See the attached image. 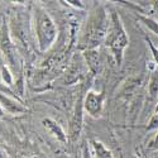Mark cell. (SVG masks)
I'll return each instance as SVG.
<instances>
[{
  "mask_svg": "<svg viewBox=\"0 0 158 158\" xmlns=\"http://www.w3.org/2000/svg\"><path fill=\"white\" fill-rule=\"evenodd\" d=\"M109 29V17L102 8H99L94 11L86 23L85 31L82 33L80 46L87 49H95L102 41H105Z\"/></svg>",
  "mask_w": 158,
  "mask_h": 158,
  "instance_id": "obj_1",
  "label": "cell"
},
{
  "mask_svg": "<svg viewBox=\"0 0 158 158\" xmlns=\"http://www.w3.org/2000/svg\"><path fill=\"white\" fill-rule=\"evenodd\" d=\"M148 94L152 99H158V71L153 72L148 82Z\"/></svg>",
  "mask_w": 158,
  "mask_h": 158,
  "instance_id": "obj_10",
  "label": "cell"
},
{
  "mask_svg": "<svg viewBox=\"0 0 158 158\" xmlns=\"http://www.w3.org/2000/svg\"><path fill=\"white\" fill-rule=\"evenodd\" d=\"M4 115H5V111H4V109L2 108V105H0V119H2Z\"/></svg>",
  "mask_w": 158,
  "mask_h": 158,
  "instance_id": "obj_18",
  "label": "cell"
},
{
  "mask_svg": "<svg viewBox=\"0 0 158 158\" xmlns=\"http://www.w3.org/2000/svg\"><path fill=\"white\" fill-rule=\"evenodd\" d=\"M82 110H84V100H82V95H80L77 99L73 115L71 119V124H70V138L73 142L78 139L82 129Z\"/></svg>",
  "mask_w": 158,
  "mask_h": 158,
  "instance_id": "obj_6",
  "label": "cell"
},
{
  "mask_svg": "<svg viewBox=\"0 0 158 158\" xmlns=\"http://www.w3.org/2000/svg\"><path fill=\"white\" fill-rule=\"evenodd\" d=\"M153 148L154 149H158V134L156 135V138H154V142H153Z\"/></svg>",
  "mask_w": 158,
  "mask_h": 158,
  "instance_id": "obj_17",
  "label": "cell"
},
{
  "mask_svg": "<svg viewBox=\"0 0 158 158\" xmlns=\"http://www.w3.org/2000/svg\"><path fill=\"white\" fill-rule=\"evenodd\" d=\"M0 49H2L5 60L8 61L9 66L13 67V70L19 69V55H18V48L13 41L10 35V31L8 28V24L4 22L0 28Z\"/></svg>",
  "mask_w": 158,
  "mask_h": 158,
  "instance_id": "obj_4",
  "label": "cell"
},
{
  "mask_svg": "<svg viewBox=\"0 0 158 158\" xmlns=\"http://www.w3.org/2000/svg\"><path fill=\"white\" fill-rule=\"evenodd\" d=\"M91 147H93V153L95 158H114L111 151L104 146V143H101L98 139L91 140Z\"/></svg>",
  "mask_w": 158,
  "mask_h": 158,
  "instance_id": "obj_9",
  "label": "cell"
},
{
  "mask_svg": "<svg viewBox=\"0 0 158 158\" xmlns=\"http://www.w3.org/2000/svg\"><path fill=\"white\" fill-rule=\"evenodd\" d=\"M153 9H154V10L158 13V2H156V3L153 4Z\"/></svg>",
  "mask_w": 158,
  "mask_h": 158,
  "instance_id": "obj_19",
  "label": "cell"
},
{
  "mask_svg": "<svg viewBox=\"0 0 158 158\" xmlns=\"http://www.w3.org/2000/svg\"><path fill=\"white\" fill-rule=\"evenodd\" d=\"M104 108V94L89 91L84 99V109L93 118H99Z\"/></svg>",
  "mask_w": 158,
  "mask_h": 158,
  "instance_id": "obj_5",
  "label": "cell"
},
{
  "mask_svg": "<svg viewBox=\"0 0 158 158\" xmlns=\"http://www.w3.org/2000/svg\"><path fill=\"white\" fill-rule=\"evenodd\" d=\"M147 42H148V44H149V47H151V49H152V52H153V57H154V60H156V62H157V64H158V51H157V48L152 44V42L149 41V39H147Z\"/></svg>",
  "mask_w": 158,
  "mask_h": 158,
  "instance_id": "obj_15",
  "label": "cell"
},
{
  "mask_svg": "<svg viewBox=\"0 0 158 158\" xmlns=\"http://www.w3.org/2000/svg\"><path fill=\"white\" fill-rule=\"evenodd\" d=\"M82 158H93V154H91V151L87 147V144L82 147Z\"/></svg>",
  "mask_w": 158,
  "mask_h": 158,
  "instance_id": "obj_14",
  "label": "cell"
},
{
  "mask_svg": "<svg viewBox=\"0 0 158 158\" xmlns=\"http://www.w3.org/2000/svg\"><path fill=\"white\" fill-rule=\"evenodd\" d=\"M0 105L4 109V111L9 113V114H23L25 111H28V109L23 106L20 102H18L17 100L11 99L8 95H4L3 93H0Z\"/></svg>",
  "mask_w": 158,
  "mask_h": 158,
  "instance_id": "obj_7",
  "label": "cell"
},
{
  "mask_svg": "<svg viewBox=\"0 0 158 158\" xmlns=\"http://www.w3.org/2000/svg\"><path fill=\"white\" fill-rule=\"evenodd\" d=\"M69 4L73 5V6H77V8H84V5L81 4V2H67Z\"/></svg>",
  "mask_w": 158,
  "mask_h": 158,
  "instance_id": "obj_16",
  "label": "cell"
},
{
  "mask_svg": "<svg viewBox=\"0 0 158 158\" xmlns=\"http://www.w3.org/2000/svg\"><path fill=\"white\" fill-rule=\"evenodd\" d=\"M139 19L142 20V23L146 25V27L152 32V33H154V34H157L158 35V22L157 20H154V19H152V18H148V17H139Z\"/></svg>",
  "mask_w": 158,
  "mask_h": 158,
  "instance_id": "obj_11",
  "label": "cell"
},
{
  "mask_svg": "<svg viewBox=\"0 0 158 158\" xmlns=\"http://www.w3.org/2000/svg\"><path fill=\"white\" fill-rule=\"evenodd\" d=\"M0 158H4V156H3V153H2V151H0Z\"/></svg>",
  "mask_w": 158,
  "mask_h": 158,
  "instance_id": "obj_20",
  "label": "cell"
},
{
  "mask_svg": "<svg viewBox=\"0 0 158 158\" xmlns=\"http://www.w3.org/2000/svg\"><path fill=\"white\" fill-rule=\"evenodd\" d=\"M18 158H28V157H24V156H20V157H18Z\"/></svg>",
  "mask_w": 158,
  "mask_h": 158,
  "instance_id": "obj_21",
  "label": "cell"
},
{
  "mask_svg": "<svg viewBox=\"0 0 158 158\" xmlns=\"http://www.w3.org/2000/svg\"><path fill=\"white\" fill-rule=\"evenodd\" d=\"M42 123H43V125L46 127V129L49 131V133L53 134L58 140H61V142H67V135L64 134L63 129H62L55 120H52V119H49V118H47V119H43V120H42Z\"/></svg>",
  "mask_w": 158,
  "mask_h": 158,
  "instance_id": "obj_8",
  "label": "cell"
},
{
  "mask_svg": "<svg viewBox=\"0 0 158 158\" xmlns=\"http://www.w3.org/2000/svg\"><path fill=\"white\" fill-rule=\"evenodd\" d=\"M105 44L110 49L111 55L115 58V62L118 64H122L124 49L129 44V38L127 35L119 14L114 10L110 13L109 17V29L106 37H105Z\"/></svg>",
  "mask_w": 158,
  "mask_h": 158,
  "instance_id": "obj_2",
  "label": "cell"
},
{
  "mask_svg": "<svg viewBox=\"0 0 158 158\" xmlns=\"http://www.w3.org/2000/svg\"><path fill=\"white\" fill-rule=\"evenodd\" d=\"M34 32L38 47L42 52L51 48L57 38V27L48 13L42 8L34 11Z\"/></svg>",
  "mask_w": 158,
  "mask_h": 158,
  "instance_id": "obj_3",
  "label": "cell"
},
{
  "mask_svg": "<svg viewBox=\"0 0 158 158\" xmlns=\"http://www.w3.org/2000/svg\"><path fill=\"white\" fill-rule=\"evenodd\" d=\"M2 77H3V81L6 84V85H11L13 84V76L9 71V69L6 66H3L2 69Z\"/></svg>",
  "mask_w": 158,
  "mask_h": 158,
  "instance_id": "obj_12",
  "label": "cell"
},
{
  "mask_svg": "<svg viewBox=\"0 0 158 158\" xmlns=\"http://www.w3.org/2000/svg\"><path fill=\"white\" fill-rule=\"evenodd\" d=\"M154 129H158V113H154L147 127V130H154Z\"/></svg>",
  "mask_w": 158,
  "mask_h": 158,
  "instance_id": "obj_13",
  "label": "cell"
}]
</instances>
